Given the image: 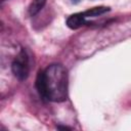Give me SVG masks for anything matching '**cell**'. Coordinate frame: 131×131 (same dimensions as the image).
<instances>
[{
  "instance_id": "cell-6",
  "label": "cell",
  "mask_w": 131,
  "mask_h": 131,
  "mask_svg": "<svg viewBox=\"0 0 131 131\" xmlns=\"http://www.w3.org/2000/svg\"><path fill=\"white\" fill-rule=\"evenodd\" d=\"M81 0H71V2L73 3V4H77V3H79Z\"/></svg>"
},
{
  "instance_id": "cell-4",
  "label": "cell",
  "mask_w": 131,
  "mask_h": 131,
  "mask_svg": "<svg viewBox=\"0 0 131 131\" xmlns=\"http://www.w3.org/2000/svg\"><path fill=\"white\" fill-rule=\"evenodd\" d=\"M110 11V7H106V6H96V7H93V8H90L86 11L83 12L84 16L87 18V17H96V16H99L105 12Z\"/></svg>"
},
{
  "instance_id": "cell-5",
  "label": "cell",
  "mask_w": 131,
  "mask_h": 131,
  "mask_svg": "<svg viewBox=\"0 0 131 131\" xmlns=\"http://www.w3.org/2000/svg\"><path fill=\"white\" fill-rule=\"evenodd\" d=\"M46 4V0H33L32 3L29 6V14L31 16L36 15L38 12L41 11V9L45 6Z\"/></svg>"
},
{
  "instance_id": "cell-2",
  "label": "cell",
  "mask_w": 131,
  "mask_h": 131,
  "mask_svg": "<svg viewBox=\"0 0 131 131\" xmlns=\"http://www.w3.org/2000/svg\"><path fill=\"white\" fill-rule=\"evenodd\" d=\"M12 74L19 80L24 81L29 77L30 74V60L27 51L21 48L19 53L15 56L14 60L11 63Z\"/></svg>"
},
{
  "instance_id": "cell-1",
  "label": "cell",
  "mask_w": 131,
  "mask_h": 131,
  "mask_svg": "<svg viewBox=\"0 0 131 131\" xmlns=\"http://www.w3.org/2000/svg\"><path fill=\"white\" fill-rule=\"evenodd\" d=\"M36 88L44 100L64 101L69 89L67 69L59 63H52L44 71H40L36 79Z\"/></svg>"
},
{
  "instance_id": "cell-3",
  "label": "cell",
  "mask_w": 131,
  "mask_h": 131,
  "mask_svg": "<svg viewBox=\"0 0 131 131\" xmlns=\"http://www.w3.org/2000/svg\"><path fill=\"white\" fill-rule=\"evenodd\" d=\"M88 21L86 20V17L84 16L83 12H78L70 15L67 19V26L72 30H77L85 25H87Z\"/></svg>"
}]
</instances>
